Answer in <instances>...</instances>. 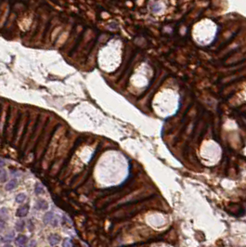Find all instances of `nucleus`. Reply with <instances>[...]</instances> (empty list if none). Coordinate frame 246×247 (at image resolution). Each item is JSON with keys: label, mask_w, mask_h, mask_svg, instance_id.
<instances>
[{"label": "nucleus", "mask_w": 246, "mask_h": 247, "mask_svg": "<svg viewBox=\"0 0 246 247\" xmlns=\"http://www.w3.org/2000/svg\"><path fill=\"white\" fill-rule=\"evenodd\" d=\"M62 246L63 247H71L72 244H71V241H70V240L69 239H66L65 241H63Z\"/></svg>", "instance_id": "nucleus-13"}, {"label": "nucleus", "mask_w": 246, "mask_h": 247, "mask_svg": "<svg viewBox=\"0 0 246 247\" xmlns=\"http://www.w3.org/2000/svg\"><path fill=\"white\" fill-rule=\"evenodd\" d=\"M35 246H36V241L31 240V241H29V243H27L25 247H35Z\"/></svg>", "instance_id": "nucleus-12"}, {"label": "nucleus", "mask_w": 246, "mask_h": 247, "mask_svg": "<svg viewBox=\"0 0 246 247\" xmlns=\"http://www.w3.org/2000/svg\"><path fill=\"white\" fill-rule=\"evenodd\" d=\"M28 212H29V205L28 204H25L23 206H20V208L17 210L16 215H17V217H26Z\"/></svg>", "instance_id": "nucleus-1"}, {"label": "nucleus", "mask_w": 246, "mask_h": 247, "mask_svg": "<svg viewBox=\"0 0 246 247\" xmlns=\"http://www.w3.org/2000/svg\"><path fill=\"white\" fill-rule=\"evenodd\" d=\"M24 224L25 222L23 220H19L17 221L16 223V229L18 231H21L23 229V228H24Z\"/></svg>", "instance_id": "nucleus-11"}, {"label": "nucleus", "mask_w": 246, "mask_h": 247, "mask_svg": "<svg viewBox=\"0 0 246 247\" xmlns=\"http://www.w3.org/2000/svg\"><path fill=\"white\" fill-rule=\"evenodd\" d=\"M0 219L3 221L8 219V211H7L6 208L0 209Z\"/></svg>", "instance_id": "nucleus-8"}, {"label": "nucleus", "mask_w": 246, "mask_h": 247, "mask_svg": "<svg viewBox=\"0 0 246 247\" xmlns=\"http://www.w3.org/2000/svg\"><path fill=\"white\" fill-rule=\"evenodd\" d=\"M53 218H54V213L47 212V213H46L45 216H44V217H43V221H44V223H45L46 225H47L53 220Z\"/></svg>", "instance_id": "nucleus-6"}, {"label": "nucleus", "mask_w": 246, "mask_h": 247, "mask_svg": "<svg viewBox=\"0 0 246 247\" xmlns=\"http://www.w3.org/2000/svg\"><path fill=\"white\" fill-rule=\"evenodd\" d=\"M59 241H61V237H59L58 234L49 235L48 241H49V243H50V245H56L57 243H59Z\"/></svg>", "instance_id": "nucleus-4"}, {"label": "nucleus", "mask_w": 246, "mask_h": 247, "mask_svg": "<svg viewBox=\"0 0 246 247\" xmlns=\"http://www.w3.org/2000/svg\"><path fill=\"white\" fill-rule=\"evenodd\" d=\"M3 166H5V162L4 160L0 159V167H3Z\"/></svg>", "instance_id": "nucleus-14"}, {"label": "nucleus", "mask_w": 246, "mask_h": 247, "mask_svg": "<svg viewBox=\"0 0 246 247\" xmlns=\"http://www.w3.org/2000/svg\"><path fill=\"white\" fill-rule=\"evenodd\" d=\"M26 200V195L24 193H20L16 196V202L18 204H21Z\"/></svg>", "instance_id": "nucleus-10"}, {"label": "nucleus", "mask_w": 246, "mask_h": 247, "mask_svg": "<svg viewBox=\"0 0 246 247\" xmlns=\"http://www.w3.org/2000/svg\"><path fill=\"white\" fill-rule=\"evenodd\" d=\"M45 192V190L43 188V186L41 185L40 183H36L35 186V193L36 195H39V194H42Z\"/></svg>", "instance_id": "nucleus-7"}, {"label": "nucleus", "mask_w": 246, "mask_h": 247, "mask_svg": "<svg viewBox=\"0 0 246 247\" xmlns=\"http://www.w3.org/2000/svg\"><path fill=\"white\" fill-rule=\"evenodd\" d=\"M35 208L38 209V210H47L48 208V204H47V201L43 200V199H39L35 204Z\"/></svg>", "instance_id": "nucleus-2"}, {"label": "nucleus", "mask_w": 246, "mask_h": 247, "mask_svg": "<svg viewBox=\"0 0 246 247\" xmlns=\"http://www.w3.org/2000/svg\"><path fill=\"white\" fill-rule=\"evenodd\" d=\"M18 186V181H17V179H11L9 182H8L7 183V185L5 186V190H14L16 187Z\"/></svg>", "instance_id": "nucleus-5"}, {"label": "nucleus", "mask_w": 246, "mask_h": 247, "mask_svg": "<svg viewBox=\"0 0 246 247\" xmlns=\"http://www.w3.org/2000/svg\"><path fill=\"white\" fill-rule=\"evenodd\" d=\"M27 241H28V238H27L25 235H19L18 237H17L16 241H15V243H16V244L18 245L19 247H21L26 244Z\"/></svg>", "instance_id": "nucleus-3"}, {"label": "nucleus", "mask_w": 246, "mask_h": 247, "mask_svg": "<svg viewBox=\"0 0 246 247\" xmlns=\"http://www.w3.org/2000/svg\"><path fill=\"white\" fill-rule=\"evenodd\" d=\"M8 179V174L6 170L0 169V182H5Z\"/></svg>", "instance_id": "nucleus-9"}, {"label": "nucleus", "mask_w": 246, "mask_h": 247, "mask_svg": "<svg viewBox=\"0 0 246 247\" xmlns=\"http://www.w3.org/2000/svg\"><path fill=\"white\" fill-rule=\"evenodd\" d=\"M4 247H12V246H11V245H10V244H6Z\"/></svg>", "instance_id": "nucleus-15"}]
</instances>
